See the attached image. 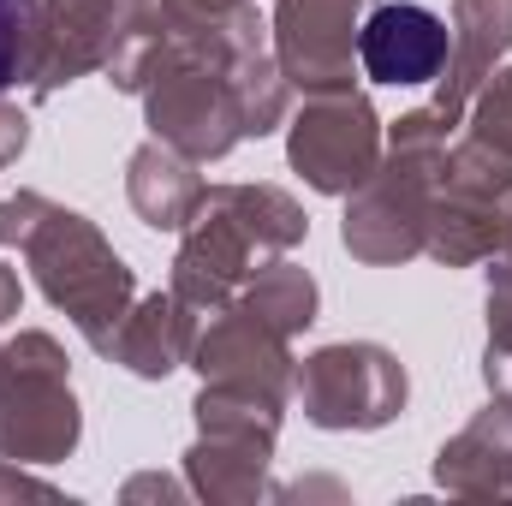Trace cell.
<instances>
[{"label":"cell","mask_w":512,"mask_h":506,"mask_svg":"<svg viewBox=\"0 0 512 506\" xmlns=\"http://www.w3.org/2000/svg\"><path fill=\"white\" fill-rule=\"evenodd\" d=\"M0 251L24 256L42 298L84 334L90 352L108 358L126 310L137 304V274L90 215L42 191H18L0 203Z\"/></svg>","instance_id":"cell-1"},{"label":"cell","mask_w":512,"mask_h":506,"mask_svg":"<svg viewBox=\"0 0 512 506\" xmlns=\"http://www.w3.org/2000/svg\"><path fill=\"white\" fill-rule=\"evenodd\" d=\"M310 239V215L280 185H203L191 221L179 227L173 292L191 310H227L268 256H292Z\"/></svg>","instance_id":"cell-2"},{"label":"cell","mask_w":512,"mask_h":506,"mask_svg":"<svg viewBox=\"0 0 512 506\" xmlns=\"http://www.w3.org/2000/svg\"><path fill=\"white\" fill-rule=\"evenodd\" d=\"M447 131L429 108H411L387 126V149L376 173L346 197V221H340V245L370 262V268H399L429 245V209H435V185H441V155H447Z\"/></svg>","instance_id":"cell-3"},{"label":"cell","mask_w":512,"mask_h":506,"mask_svg":"<svg viewBox=\"0 0 512 506\" xmlns=\"http://www.w3.org/2000/svg\"><path fill=\"white\" fill-rule=\"evenodd\" d=\"M84 441V411L72 393L66 346L42 328H24L0 346V459L60 465Z\"/></svg>","instance_id":"cell-4"},{"label":"cell","mask_w":512,"mask_h":506,"mask_svg":"<svg viewBox=\"0 0 512 506\" xmlns=\"http://www.w3.org/2000/svg\"><path fill=\"white\" fill-rule=\"evenodd\" d=\"M18 6V84L30 102L108 72L114 48L155 12V0H12Z\"/></svg>","instance_id":"cell-5"},{"label":"cell","mask_w":512,"mask_h":506,"mask_svg":"<svg viewBox=\"0 0 512 506\" xmlns=\"http://www.w3.org/2000/svg\"><path fill=\"white\" fill-rule=\"evenodd\" d=\"M292 399H298L304 423H316L328 435H370L405 411L411 376L376 340H334L298 364Z\"/></svg>","instance_id":"cell-6"},{"label":"cell","mask_w":512,"mask_h":506,"mask_svg":"<svg viewBox=\"0 0 512 506\" xmlns=\"http://www.w3.org/2000/svg\"><path fill=\"white\" fill-rule=\"evenodd\" d=\"M387 149V126L376 120L358 84L304 90V108L286 114V161L322 197H352Z\"/></svg>","instance_id":"cell-7"},{"label":"cell","mask_w":512,"mask_h":506,"mask_svg":"<svg viewBox=\"0 0 512 506\" xmlns=\"http://www.w3.org/2000/svg\"><path fill=\"white\" fill-rule=\"evenodd\" d=\"M512 197V167L495 155H483L477 143H447L441 155V185H435V209H429V245L441 268H477L501 251V209Z\"/></svg>","instance_id":"cell-8"},{"label":"cell","mask_w":512,"mask_h":506,"mask_svg":"<svg viewBox=\"0 0 512 506\" xmlns=\"http://www.w3.org/2000/svg\"><path fill=\"white\" fill-rule=\"evenodd\" d=\"M376 0H274L268 18V48L286 72L292 90H328L352 84L358 60V30Z\"/></svg>","instance_id":"cell-9"},{"label":"cell","mask_w":512,"mask_h":506,"mask_svg":"<svg viewBox=\"0 0 512 506\" xmlns=\"http://www.w3.org/2000/svg\"><path fill=\"white\" fill-rule=\"evenodd\" d=\"M191 370L209 387H239V393H262V399L286 405L292 399V376H298V358H292L286 334L262 328L239 304H227V310H215L209 328H197Z\"/></svg>","instance_id":"cell-10"},{"label":"cell","mask_w":512,"mask_h":506,"mask_svg":"<svg viewBox=\"0 0 512 506\" xmlns=\"http://www.w3.org/2000/svg\"><path fill=\"white\" fill-rule=\"evenodd\" d=\"M447 48H453L447 18H435L417 0H376L364 12V30H358V66L393 90L435 84L447 66Z\"/></svg>","instance_id":"cell-11"},{"label":"cell","mask_w":512,"mask_h":506,"mask_svg":"<svg viewBox=\"0 0 512 506\" xmlns=\"http://www.w3.org/2000/svg\"><path fill=\"white\" fill-rule=\"evenodd\" d=\"M512 48V0H453V48L435 78V96L423 102L441 126H459L471 96L489 84V72Z\"/></svg>","instance_id":"cell-12"},{"label":"cell","mask_w":512,"mask_h":506,"mask_svg":"<svg viewBox=\"0 0 512 506\" xmlns=\"http://www.w3.org/2000/svg\"><path fill=\"white\" fill-rule=\"evenodd\" d=\"M268 465H274V435L256 429H197V441L185 447V483L209 506L274 501Z\"/></svg>","instance_id":"cell-13"},{"label":"cell","mask_w":512,"mask_h":506,"mask_svg":"<svg viewBox=\"0 0 512 506\" xmlns=\"http://www.w3.org/2000/svg\"><path fill=\"white\" fill-rule=\"evenodd\" d=\"M435 483L459 501H512V399L489 405L435 453Z\"/></svg>","instance_id":"cell-14"},{"label":"cell","mask_w":512,"mask_h":506,"mask_svg":"<svg viewBox=\"0 0 512 506\" xmlns=\"http://www.w3.org/2000/svg\"><path fill=\"white\" fill-rule=\"evenodd\" d=\"M191 346H197V310L167 286V292H149L126 310L108 358L137 381H167L173 370L191 364Z\"/></svg>","instance_id":"cell-15"},{"label":"cell","mask_w":512,"mask_h":506,"mask_svg":"<svg viewBox=\"0 0 512 506\" xmlns=\"http://www.w3.org/2000/svg\"><path fill=\"white\" fill-rule=\"evenodd\" d=\"M126 197H131V209H137L143 227H155V233H179V227L191 221L197 197H203L197 161L179 155V149H167V143H155V137L137 143L131 161H126Z\"/></svg>","instance_id":"cell-16"},{"label":"cell","mask_w":512,"mask_h":506,"mask_svg":"<svg viewBox=\"0 0 512 506\" xmlns=\"http://www.w3.org/2000/svg\"><path fill=\"white\" fill-rule=\"evenodd\" d=\"M233 304H239L245 316H256L262 328H274V334L292 340V334H304V328L316 322L322 292H316V274H310V268H298L292 256H268L251 280L239 286Z\"/></svg>","instance_id":"cell-17"},{"label":"cell","mask_w":512,"mask_h":506,"mask_svg":"<svg viewBox=\"0 0 512 506\" xmlns=\"http://www.w3.org/2000/svg\"><path fill=\"white\" fill-rule=\"evenodd\" d=\"M465 143H477L483 155H495L501 167H512V66H495L489 84L471 96Z\"/></svg>","instance_id":"cell-18"},{"label":"cell","mask_w":512,"mask_h":506,"mask_svg":"<svg viewBox=\"0 0 512 506\" xmlns=\"http://www.w3.org/2000/svg\"><path fill=\"white\" fill-rule=\"evenodd\" d=\"M489 393H512V262L489 268V346H483Z\"/></svg>","instance_id":"cell-19"},{"label":"cell","mask_w":512,"mask_h":506,"mask_svg":"<svg viewBox=\"0 0 512 506\" xmlns=\"http://www.w3.org/2000/svg\"><path fill=\"white\" fill-rule=\"evenodd\" d=\"M239 6H256V0H155V12L167 24H215V18H227Z\"/></svg>","instance_id":"cell-20"},{"label":"cell","mask_w":512,"mask_h":506,"mask_svg":"<svg viewBox=\"0 0 512 506\" xmlns=\"http://www.w3.org/2000/svg\"><path fill=\"white\" fill-rule=\"evenodd\" d=\"M24 143H30V114H24V108H12V102L0 96V173L24 155Z\"/></svg>","instance_id":"cell-21"},{"label":"cell","mask_w":512,"mask_h":506,"mask_svg":"<svg viewBox=\"0 0 512 506\" xmlns=\"http://www.w3.org/2000/svg\"><path fill=\"white\" fill-rule=\"evenodd\" d=\"M18 84V6L0 0V96Z\"/></svg>","instance_id":"cell-22"},{"label":"cell","mask_w":512,"mask_h":506,"mask_svg":"<svg viewBox=\"0 0 512 506\" xmlns=\"http://www.w3.org/2000/svg\"><path fill=\"white\" fill-rule=\"evenodd\" d=\"M12 495H42V501H54V489H48L42 477H30L24 465L0 459V501H12Z\"/></svg>","instance_id":"cell-23"},{"label":"cell","mask_w":512,"mask_h":506,"mask_svg":"<svg viewBox=\"0 0 512 506\" xmlns=\"http://www.w3.org/2000/svg\"><path fill=\"white\" fill-rule=\"evenodd\" d=\"M18 310H24V286H18V274L0 262V328L18 322Z\"/></svg>","instance_id":"cell-24"},{"label":"cell","mask_w":512,"mask_h":506,"mask_svg":"<svg viewBox=\"0 0 512 506\" xmlns=\"http://www.w3.org/2000/svg\"><path fill=\"white\" fill-rule=\"evenodd\" d=\"M143 495H191V483H167V477H131L126 501H143Z\"/></svg>","instance_id":"cell-25"},{"label":"cell","mask_w":512,"mask_h":506,"mask_svg":"<svg viewBox=\"0 0 512 506\" xmlns=\"http://www.w3.org/2000/svg\"><path fill=\"white\" fill-rule=\"evenodd\" d=\"M501 256L512 262V197H507V209H501Z\"/></svg>","instance_id":"cell-26"},{"label":"cell","mask_w":512,"mask_h":506,"mask_svg":"<svg viewBox=\"0 0 512 506\" xmlns=\"http://www.w3.org/2000/svg\"><path fill=\"white\" fill-rule=\"evenodd\" d=\"M501 399H512V393H501Z\"/></svg>","instance_id":"cell-27"}]
</instances>
